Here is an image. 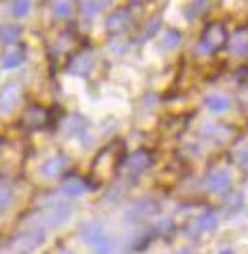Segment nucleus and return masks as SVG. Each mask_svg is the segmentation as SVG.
<instances>
[{
	"label": "nucleus",
	"instance_id": "4468645a",
	"mask_svg": "<svg viewBox=\"0 0 248 254\" xmlns=\"http://www.w3.org/2000/svg\"><path fill=\"white\" fill-rule=\"evenodd\" d=\"M204 105H206V109H208L210 113L222 115V113H225V111H229V107H231V98L225 96V94H208V96L204 98Z\"/></svg>",
	"mask_w": 248,
	"mask_h": 254
},
{
	"label": "nucleus",
	"instance_id": "9b49d317",
	"mask_svg": "<svg viewBox=\"0 0 248 254\" xmlns=\"http://www.w3.org/2000/svg\"><path fill=\"white\" fill-rule=\"evenodd\" d=\"M105 237H107V235H105V229H103V226H101L99 222H96V220L84 224L82 229H80V239L86 243V245H92V247H96V245L103 241Z\"/></svg>",
	"mask_w": 248,
	"mask_h": 254
},
{
	"label": "nucleus",
	"instance_id": "cd10ccee",
	"mask_svg": "<svg viewBox=\"0 0 248 254\" xmlns=\"http://www.w3.org/2000/svg\"><path fill=\"white\" fill-rule=\"evenodd\" d=\"M237 163H239L241 168H247L248 170V147H245V149H241V151L237 153Z\"/></svg>",
	"mask_w": 248,
	"mask_h": 254
},
{
	"label": "nucleus",
	"instance_id": "6ab92c4d",
	"mask_svg": "<svg viewBox=\"0 0 248 254\" xmlns=\"http://www.w3.org/2000/svg\"><path fill=\"white\" fill-rule=\"evenodd\" d=\"M21 38V29L17 25H2L0 27V40L6 44H15Z\"/></svg>",
	"mask_w": 248,
	"mask_h": 254
},
{
	"label": "nucleus",
	"instance_id": "5701e85b",
	"mask_svg": "<svg viewBox=\"0 0 248 254\" xmlns=\"http://www.w3.org/2000/svg\"><path fill=\"white\" fill-rule=\"evenodd\" d=\"M12 12L15 17H25L27 13L31 12V2H27V0H17V2H13Z\"/></svg>",
	"mask_w": 248,
	"mask_h": 254
},
{
	"label": "nucleus",
	"instance_id": "f3484780",
	"mask_svg": "<svg viewBox=\"0 0 248 254\" xmlns=\"http://www.w3.org/2000/svg\"><path fill=\"white\" fill-rule=\"evenodd\" d=\"M88 191V184L80 178H69L62 188V193L67 197H80Z\"/></svg>",
	"mask_w": 248,
	"mask_h": 254
},
{
	"label": "nucleus",
	"instance_id": "20e7f679",
	"mask_svg": "<svg viewBox=\"0 0 248 254\" xmlns=\"http://www.w3.org/2000/svg\"><path fill=\"white\" fill-rule=\"evenodd\" d=\"M44 229H29L15 235L10 243V254H33L44 243Z\"/></svg>",
	"mask_w": 248,
	"mask_h": 254
},
{
	"label": "nucleus",
	"instance_id": "0eeeda50",
	"mask_svg": "<svg viewBox=\"0 0 248 254\" xmlns=\"http://www.w3.org/2000/svg\"><path fill=\"white\" fill-rule=\"evenodd\" d=\"M233 184V178H231V172L225 170V168H218V170H212L210 174L204 180V188L208 193H225V191L231 188Z\"/></svg>",
	"mask_w": 248,
	"mask_h": 254
},
{
	"label": "nucleus",
	"instance_id": "a878e982",
	"mask_svg": "<svg viewBox=\"0 0 248 254\" xmlns=\"http://www.w3.org/2000/svg\"><path fill=\"white\" fill-rule=\"evenodd\" d=\"M94 254H113V243L105 237L103 241L94 247Z\"/></svg>",
	"mask_w": 248,
	"mask_h": 254
},
{
	"label": "nucleus",
	"instance_id": "9d476101",
	"mask_svg": "<svg viewBox=\"0 0 248 254\" xmlns=\"http://www.w3.org/2000/svg\"><path fill=\"white\" fill-rule=\"evenodd\" d=\"M94 65V56L90 50L78 52L76 56H73V60L69 62V73H73L76 76H86L90 73Z\"/></svg>",
	"mask_w": 248,
	"mask_h": 254
},
{
	"label": "nucleus",
	"instance_id": "f8f14e48",
	"mask_svg": "<svg viewBox=\"0 0 248 254\" xmlns=\"http://www.w3.org/2000/svg\"><path fill=\"white\" fill-rule=\"evenodd\" d=\"M65 166H67V157H65V155H56V157L48 159V161L42 165L40 174H42V178H46V180L58 178L63 170H65Z\"/></svg>",
	"mask_w": 248,
	"mask_h": 254
},
{
	"label": "nucleus",
	"instance_id": "ddd939ff",
	"mask_svg": "<svg viewBox=\"0 0 248 254\" xmlns=\"http://www.w3.org/2000/svg\"><path fill=\"white\" fill-rule=\"evenodd\" d=\"M151 163H153V159H151L149 151H145V149H137L136 153H132V155L128 157L126 166H128V170H130L132 174H139V172L147 170L149 166H151Z\"/></svg>",
	"mask_w": 248,
	"mask_h": 254
},
{
	"label": "nucleus",
	"instance_id": "6e6552de",
	"mask_svg": "<svg viewBox=\"0 0 248 254\" xmlns=\"http://www.w3.org/2000/svg\"><path fill=\"white\" fill-rule=\"evenodd\" d=\"M218 214H216V210H212V208H206V210H202L200 214H198L191 224H189V228L187 231L191 233V235H200V233H208L212 229H216L218 226Z\"/></svg>",
	"mask_w": 248,
	"mask_h": 254
},
{
	"label": "nucleus",
	"instance_id": "dca6fc26",
	"mask_svg": "<svg viewBox=\"0 0 248 254\" xmlns=\"http://www.w3.org/2000/svg\"><path fill=\"white\" fill-rule=\"evenodd\" d=\"M229 52L235 56H245L248 52V27L237 29L235 35L229 40Z\"/></svg>",
	"mask_w": 248,
	"mask_h": 254
},
{
	"label": "nucleus",
	"instance_id": "f03ea898",
	"mask_svg": "<svg viewBox=\"0 0 248 254\" xmlns=\"http://www.w3.org/2000/svg\"><path fill=\"white\" fill-rule=\"evenodd\" d=\"M73 214V206L67 203H54L35 214V222L29 224V229H44V228H60Z\"/></svg>",
	"mask_w": 248,
	"mask_h": 254
},
{
	"label": "nucleus",
	"instance_id": "2f4dec72",
	"mask_svg": "<svg viewBox=\"0 0 248 254\" xmlns=\"http://www.w3.org/2000/svg\"><path fill=\"white\" fill-rule=\"evenodd\" d=\"M178 254H193V253H191V251H180Z\"/></svg>",
	"mask_w": 248,
	"mask_h": 254
},
{
	"label": "nucleus",
	"instance_id": "7c9ffc66",
	"mask_svg": "<svg viewBox=\"0 0 248 254\" xmlns=\"http://www.w3.org/2000/svg\"><path fill=\"white\" fill-rule=\"evenodd\" d=\"M218 254H235V251H233V249H222Z\"/></svg>",
	"mask_w": 248,
	"mask_h": 254
},
{
	"label": "nucleus",
	"instance_id": "1a4fd4ad",
	"mask_svg": "<svg viewBox=\"0 0 248 254\" xmlns=\"http://www.w3.org/2000/svg\"><path fill=\"white\" fill-rule=\"evenodd\" d=\"M21 100V88L17 84H6L0 90V115H10L17 109Z\"/></svg>",
	"mask_w": 248,
	"mask_h": 254
},
{
	"label": "nucleus",
	"instance_id": "7ed1b4c3",
	"mask_svg": "<svg viewBox=\"0 0 248 254\" xmlns=\"http://www.w3.org/2000/svg\"><path fill=\"white\" fill-rule=\"evenodd\" d=\"M227 40V29L223 23H210V25L204 29L202 37H200V42L197 46L198 54H212V52L220 50Z\"/></svg>",
	"mask_w": 248,
	"mask_h": 254
},
{
	"label": "nucleus",
	"instance_id": "c85d7f7f",
	"mask_svg": "<svg viewBox=\"0 0 248 254\" xmlns=\"http://www.w3.org/2000/svg\"><path fill=\"white\" fill-rule=\"evenodd\" d=\"M204 10H206V2H195V4H191V6H189L191 15H200Z\"/></svg>",
	"mask_w": 248,
	"mask_h": 254
},
{
	"label": "nucleus",
	"instance_id": "4be33fe9",
	"mask_svg": "<svg viewBox=\"0 0 248 254\" xmlns=\"http://www.w3.org/2000/svg\"><path fill=\"white\" fill-rule=\"evenodd\" d=\"M12 190L6 186V184H0V212L8 210L10 204H12Z\"/></svg>",
	"mask_w": 248,
	"mask_h": 254
},
{
	"label": "nucleus",
	"instance_id": "412c9836",
	"mask_svg": "<svg viewBox=\"0 0 248 254\" xmlns=\"http://www.w3.org/2000/svg\"><path fill=\"white\" fill-rule=\"evenodd\" d=\"M23 60H25V54L21 50H10L6 52L4 60H2V65L6 69H15V67H19V65L23 64Z\"/></svg>",
	"mask_w": 248,
	"mask_h": 254
},
{
	"label": "nucleus",
	"instance_id": "bb28decb",
	"mask_svg": "<svg viewBox=\"0 0 248 254\" xmlns=\"http://www.w3.org/2000/svg\"><path fill=\"white\" fill-rule=\"evenodd\" d=\"M159 27H161V21H159V19H153V21L145 27V31L141 33V38H151L157 31H159Z\"/></svg>",
	"mask_w": 248,
	"mask_h": 254
},
{
	"label": "nucleus",
	"instance_id": "39448f33",
	"mask_svg": "<svg viewBox=\"0 0 248 254\" xmlns=\"http://www.w3.org/2000/svg\"><path fill=\"white\" fill-rule=\"evenodd\" d=\"M157 210H159V204L155 203L153 199H139L136 203L132 204L126 212H124V218H126V222L128 224H137V222H141V220H145V218H151L157 214Z\"/></svg>",
	"mask_w": 248,
	"mask_h": 254
},
{
	"label": "nucleus",
	"instance_id": "aec40b11",
	"mask_svg": "<svg viewBox=\"0 0 248 254\" xmlns=\"http://www.w3.org/2000/svg\"><path fill=\"white\" fill-rule=\"evenodd\" d=\"M243 203H245V195H243L241 191L231 193V195L227 197V201H225V212H227V214H235V212H239V210L243 208Z\"/></svg>",
	"mask_w": 248,
	"mask_h": 254
},
{
	"label": "nucleus",
	"instance_id": "393cba45",
	"mask_svg": "<svg viewBox=\"0 0 248 254\" xmlns=\"http://www.w3.org/2000/svg\"><path fill=\"white\" fill-rule=\"evenodd\" d=\"M101 2H84L82 6H80V10H82V13L86 15V17H94L96 13H99V10H101Z\"/></svg>",
	"mask_w": 248,
	"mask_h": 254
},
{
	"label": "nucleus",
	"instance_id": "423d86ee",
	"mask_svg": "<svg viewBox=\"0 0 248 254\" xmlns=\"http://www.w3.org/2000/svg\"><path fill=\"white\" fill-rule=\"evenodd\" d=\"M50 121V113L46 107L38 105V103H31L27 109L23 111V117H21V125H23L27 130H40L48 125Z\"/></svg>",
	"mask_w": 248,
	"mask_h": 254
},
{
	"label": "nucleus",
	"instance_id": "2eb2a0df",
	"mask_svg": "<svg viewBox=\"0 0 248 254\" xmlns=\"http://www.w3.org/2000/svg\"><path fill=\"white\" fill-rule=\"evenodd\" d=\"M130 25V13L128 10H117L107 17V31L113 35H121L126 27Z\"/></svg>",
	"mask_w": 248,
	"mask_h": 254
},
{
	"label": "nucleus",
	"instance_id": "a211bd4d",
	"mask_svg": "<svg viewBox=\"0 0 248 254\" xmlns=\"http://www.w3.org/2000/svg\"><path fill=\"white\" fill-rule=\"evenodd\" d=\"M180 42H182V33H180L178 29H168V31H164V35H162V38H161V46L164 50H174V48H178Z\"/></svg>",
	"mask_w": 248,
	"mask_h": 254
},
{
	"label": "nucleus",
	"instance_id": "473e14b6",
	"mask_svg": "<svg viewBox=\"0 0 248 254\" xmlns=\"http://www.w3.org/2000/svg\"><path fill=\"white\" fill-rule=\"evenodd\" d=\"M6 254H10V253H6Z\"/></svg>",
	"mask_w": 248,
	"mask_h": 254
},
{
	"label": "nucleus",
	"instance_id": "c756f323",
	"mask_svg": "<svg viewBox=\"0 0 248 254\" xmlns=\"http://www.w3.org/2000/svg\"><path fill=\"white\" fill-rule=\"evenodd\" d=\"M111 48L115 50V54H124V52L128 50V42H124V44H119V40L115 38L111 42Z\"/></svg>",
	"mask_w": 248,
	"mask_h": 254
},
{
	"label": "nucleus",
	"instance_id": "b1692460",
	"mask_svg": "<svg viewBox=\"0 0 248 254\" xmlns=\"http://www.w3.org/2000/svg\"><path fill=\"white\" fill-rule=\"evenodd\" d=\"M52 12H54L56 17H67L71 13V4L69 2H56L52 6Z\"/></svg>",
	"mask_w": 248,
	"mask_h": 254
},
{
	"label": "nucleus",
	"instance_id": "f257e3e1",
	"mask_svg": "<svg viewBox=\"0 0 248 254\" xmlns=\"http://www.w3.org/2000/svg\"><path fill=\"white\" fill-rule=\"evenodd\" d=\"M23 147L19 141L10 138H0V176L8 178L13 176L23 165Z\"/></svg>",
	"mask_w": 248,
	"mask_h": 254
}]
</instances>
